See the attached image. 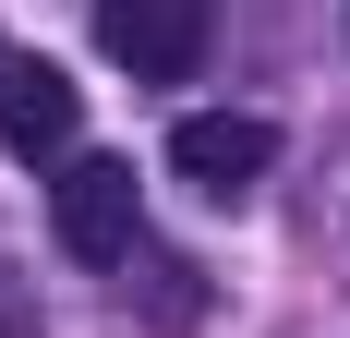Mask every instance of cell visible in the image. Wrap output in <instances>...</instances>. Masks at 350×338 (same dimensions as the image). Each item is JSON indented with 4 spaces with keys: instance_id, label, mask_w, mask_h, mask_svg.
<instances>
[{
    "instance_id": "1",
    "label": "cell",
    "mask_w": 350,
    "mask_h": 338,
    "mask_svg": "<svg viewBox=\"0 0 350 338\" xmlns=\"http://www.w3.org/2000/svg\"><path fill=\"white\" fill-rule=\"evenodd\" d=\"M217 36V0H97V49L145 85H181Z\"/></svg>"
},
{
    "instance_id": "2",
    "label": "cell",
    "mask_w": 350,
    "mask_h": 338,
    "mask_svg": "<svg viewBox=\"0 0 350 338\" xmlns=\"http://www.w3.org/2000/svg\"><path fill=\"white\" fill-rule=\"evenodd\" d=\"M49 218H61V254L121 266V254H133V157H72Z\"/></svg>"
},
{
    "instance_id": "3",
    "label": "cell",
    "mask_w": 350,
    "mask_h": 338,
    "mask_svg": "<svg viewBox=\"0 0 350 338\" xmlns=\"http://www.w3.org/2000/svg\"><path fill=\"white\" fill-rule=\"evenodd\" d=\"M266 157H278V133H266L254 109H193V121L170 133V169L193 181V194H217V205L254 194V181H266Z\"/></svg>"
},
{
    "instance_id": "4",
    "label": "cell",
    "mask_w": 350,
    "mask_h": 338,
    "mask_svg": "<svg viewBox=\"0 0 350 338\" xmlns=\"http://www.w3.org/2000/svg\"><path fill=\"white\" fill-rule=\"evenodd\" d=\"M72 121H85L72 73L12 49V61H0V145H12V157H61V145H72Z\"/></svg>"
},
{
    "instance_id": "5",
    "label": "cell",
    "mask_w": 350,
    "mask_h": 338,
    "mask_svg": "<svg viewBox=\"0 0 350 338\" xmlns=\"http://www.w3.org/2000/svg\"><path fill=\"white\" fill-rule=\"evenodd\" d=\"M0 61H12V49H0Z\"/></svg>"
}]
</instances>
